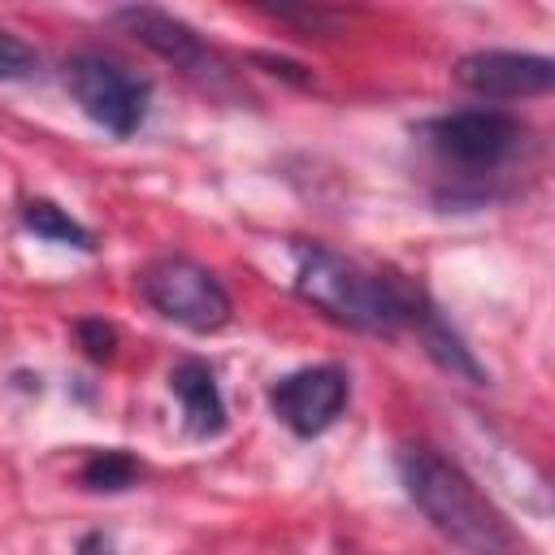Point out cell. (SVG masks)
Here are the masks:
<instances>
[{
	"instance_id": "obj_1",
	"label": "cell",
	"mask_w": 555,
	"mask_h": 555,
	"mask_svg": "<svg viewBox=\"0 0 555 555\" xmlns=\"http://www.w3.org/2000/svg\"><path fill=\"white\" fill-rule=\"evenodd\" d=\"M295 291L325 317L364 334H399L403 325H416L421 308L429 304L408 282L390 273H373L321 243L295 247Z\"/></svg>"
},
{
	"instance_id": "obj_2",
	"label": "cell",
	"mask_w": 555,
	"mask_h": 555,
	"mask_svg": "<svg viewBox=\"0 0 555 555\" xmlns=\"http://www.w3.org/2000/svg\"><path fill=\"white\" fill-rule=\"evenodd\" d=\"M399 477L421 516L468 555H525V538L512 529V520L477 490L460 464L434 447H403Z\"/></svg>"
},
{
	"instance_id": "obj_3",
	"label": "cell",
	"mask_w": 555,
	"mask_h": 555,
	"mask_svg": "<svg viewBox=\"0 0 555 555\" xmlns=\"http://www.w3.org/2000/svg\"><path fill=\"white\" fill-rule=\"evenodd\" d=\"M61 78H65V91L74 95V104L108 134L130 139L143 126L147 104H152V82L139 78L130 65L100 56V52H74V56H65Z\"/></svg>"
},
{
	"instance_id": "obj_4",
	"label": "cell",
	"mask_w": 555,
	"mask_h": 555,
	"mask_svg": "<svg viewBox=\"0 0 555 555\" xmlns=\"http://www.w3.org/2000/svg\"><path fill=\"white\" fill-rule=\"evenodd\" d=\"M143 299L173 325H186L195 334H212L230 321V295L221 278L186 256H160L139 273Z\"/></svg>"
},
{
	"instance_id": "obj_5",
	"label": "cell",
	"mask_w": 555,
	"mask_h": 555,
	"mask_svg": "<svg viewBox=\"0 0 555 555\" xmlns=\"http://www.w3.org/2000/svg\"><path fill=\"white\" fill-rule=\"evenodd\" d=\"M429 143L438 147V156L464 165V169H494L507 156H516L525 147V126L507 113L494 108H464V113H447L434 117L425 126Z\"/></svg>"
},
{
	"instance_id": "obj_6",
	"label": "cell",
	"mask_w": 555,
	"mask_h": 555,
	"mask_svg": "<svg viewBox=\"0 0 555 555\" xmlns=\"http://www.w3.org/2000/svg\"><path fill=\"white\" fill-rule=\"evenodd\" d=\"M347 403V373L334 369V364H317V369H299V373H286L269 386V408L273 416L299 434V438H317L325 434L338 412Z\"/></svg>"
},
{
	"instance_id": "obj_7",
	"label": "cell",
	"mask_w": 555,
	"mask_h": 555,
	"mask_svg": "<svg viewBox=\"0 0 555 555\" xmlns=\"http://www.w3.org/2000/svg\"><path fill=\"white\" fill-rule=\"evenodd\" d=\"M460 87L486 100H520V95H542L555 87V61L538 52H468L455 65Z\"/></svg>"
},
{
	"instance_id": "obj_8",
	"label": "cell",
	"mask_w": 555,
	"mask_h": 555,
	"mask_svg": "<svg viewBox=\"0 0 555 555\" xmlns=\"http://www.w3.org/2000/svg\"><path fill=\"white\" fill-rule=\"evenodd\" d=\"M113 22H117L126 35H134L143 48H152L156 56H165V61L191 69V74H204V78H208V74L217 69L212 48H208L182 17H173V13H165V9H152V4H126V9L113 13Z\"/></svg>"
},
{
	"instance_id": "obj_9",
	"label": "cell",
	"mask_w": 555,
	"mask_h": 555,
	"mask_svg": "<svg viewBox=\"0 0 555 555\" xmlns=\"http://www.w3.org/2000/svg\"><path fill=\"white\" fill-rule=\"evenodd\" d=\"M169 390L178 395L182 403V416H186V429L195 438H212L225 429V403H221V390H217V377L204 360H182L173 364L169 373Z\"/></svg>"
},
{
	"instance_id": "obj_10",
	"label": "cell",
	"mask_w": 555,
	"mask_h": 555,
	"mask_svg": "<svg viewBox=\"0 0 555 555\" xmlns=\"http://www.w3.org/2000/svg\"><path fill=\"white\" fill-rule=\"evenodd\" d=\"M416 330H421V343H425V351H429V360L442 369V373H451V377H464L468 386H486L490 377H486V369L477 364V356L464 347V338L438 317V308L434 304H425L421 308V317H416Z\"/></svg>"
},
{
	"instance_id": "obj_11",
	"label": "cell",
	"mask_w": 555,
	"mask_h": 555,
	"mask_svg": "<svg viewBox=\"0 0 555 555\" xmlns=\"http://www.w3.org/2000/svg\"><path fill=\"white\" fill-rule=\"evenodd\" d=\"M22 221H26L30 234H39V238H48V243H65V247H78V251H91V247H95L91 230H87L82 221H74V217H69L61 204H52V199H30V204L22 208Z\"/></svg>"
},
{
	"instance_id": "obj_12",
	"label": "cell",
	"mask_w": 555,
	"mask_h": 555,
	"mask_svg": "<svg viewBox=\"0 0 555 555\" xmlns=\"http://www.w3.org/2000/svg\"><path fill=\"white\" fill-rule=\"evenodd\" d=\"M139 460L134 455H126V451H95L87 464H82V473H78V481L87 486V490H100V494H117V490H130L134 481H139Z\"/></svg>"
},
{
	"instance_id": "obj_13",
	"label": "cell",
	"mask_w": 555,
	"mask_h": 555,
	"mask_svg": "<svg viewBox=\"0 0 555 555\" xmlns=\"http://www.w3.org/2000/svg\"><path fill=\"white\" fill-rule=\"evenodd\" d=\"M39 69V52L17 39L13 30L0 26V82H13V78H30Z\"/></svg>"
},
{
	"instance_id": "obj_14",
	"label": "cell",
	"mask_w": 555,
	"mask_h": 555,
	"mask_svg": "<svg viewBox=\"0 0 555 555\" xmlns=\"http://www.w3.org/2000/svg\"><path fill=\"white\" fill-rule=\"evenodd\" d=\"M78 338H82V347H87V356L91 360H108L113 356V330L104 325V321H95V317H87V321H78Z\"/></svg>"
},
{
	"instance_id": "obj_15",
	"label": "cell",
	"mask_w": 555,
	"mask_h": 555,
	"mask_svg": "<svg viewBox=\"0 0 555 555\" xmlns=\"http://www.w3.org/2000/svg\"><path fill=\"white\" fill-rule=\"evenodd\" d=\"M74 555H117V546H113L104 533H82Z\"/></svg>"
}]
</instances>
